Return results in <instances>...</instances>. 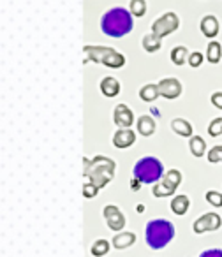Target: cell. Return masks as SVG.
<instances>
[{"instance_id": "1", "label": "cell", "mask_w": 222, "mask_h": 257, "mask_svg": "<svg viewBox=\"0 0 222 257\" xmlns=\"http://www.w3.org/2000/svg\"><path fill=\"white\" fill-rule=\"evenodd\" d=\"M133 15L126 8H113L100 18V30L109 37H126L133 30Z\"/></svg>"}, {"instance_id": "9", "label": "cell", "mask_w": 222, "mask_h": 257, "mask_svg": "<svg viewBox=\"0 0 222 257\" xmlns=\"http://www.w3.org/2000/svg\"><path fill=\"white\" fill-rule=\"evenodd\" d=\"M113 121L119 125V128H131L134 123V114L127 104H119L113 111Z\"/></svg>"}, {"instance_id": "3", "label": "cell", "mask_w": 222, "mask_h": 257, "mask_svg": "<svg viewBox=\"0 0 222 257\" xmlns=\"http://www.w3.org/2000/svg\"><path fill=\"white\" fill-rule=\"evenodd\" d=\"M115 162L111 161L109 157H104V155H95L92 159V164H90V169L85 175V178L88 182H92L97 189H104L107 183L113 180L115 176Z\"/></svg>"}, {"instance_id": "22", "label": "cell", "mask_w": 222, "mask_h": 257, "mask_svg": "<svg viewBox=\"0 0 222 257\" xmlns=\"http://www.w3.org/2000/svg\"><path fill=\"white\" fill-rule=\"evenodd\" d=\"M189 148H190V154L199 159V157H203L204 152H206V143H204V140L201 136H192L189 140Z\"/></svg>"}, {"instance_id": "13", "label": "cell", "mask_w": 222, "mask_h": 257, "mask_svg": "<svg viewBox=\"0 0 222 257\" xmlns=\"http://www.w3.org/2000/svg\"><path fill=\"white\" fill-rule=\"evenodd\" d=\"M136 243V234L129 231H122V232H117L111 239V245L115 246L117 250H124V248H129L131 245Z\"/></svg>"}, {"instance_id": "20", "label": "cell", "mask_w": 222, "mask_h": 257, "mask_svg": "<svg viewBox=\"0 0 222 257\" xmlns=\"http://www.w3.org/2000/svg\"><path fill=\"white\" fill-rule=\"evenodd\" d=\"M104 65H106V67H111V69H120V67L126 65V57H124L120 51H117V50L111 48V51L107 53L106 60H104Z\"/></svg>"}, {"instance_id": "31", "label": "cell", "mask_w": 222, "mask_h": 257, "mask_svg": "<svg viewBox=\"0 0 222 257\" xmlns=\"http://www.w3.org/2000/svg\"><path fill=\"white\" fill-rule=\"evenodd\" d=\"M97 192H99V189H97L92 182H88V180H86V182L83 183V196H85L86 199H92V197H95Z\"/></svg>"}, {"instance_id": "27", "label": "cell", "mask_w": 222, "mask_h": 257, "mask_svg": "<svg viewBox=\"0 0 222 257\" xmlns=\"http://www.w3.org/2000/svg\"><path fill=\"white\" fill-rule=\"evenodd\" d=\"M204 199H206L211 206L222 208V194L218 192V190H208V192L204 194Z\"/></svg>"}, {"instance_id": "6", "label": "cell", "mask_w": 222, "mask_h": 257, "mask_svg": "<svg viewBox=\"0 0 222 257\" xmlns=\"http://www.w3.org/2000/svg\"><path fill=\"white\" fill-rule=\"evenodd\" d=\"M222 225V218L218 213H204L201 215L199 218H196V222L192 224V231L196 234H203V232H211V231H217L218 227Z\"/></svg>"}, {"instance_id": "35", "label": "cell", "mask_w": 222, "mask_h": 257, "mask_svg": "<svg viewBox=\"0 0 222 257\" xmlns=\"http://www.w3.org/2000/svg\"><path fill=\"white\" fill-rule=\"evenodd\" d=\"M141 185H143V183H141L138 178H133V180H131V189H133V190H140V187H141Z\"/></svg>"}, {"instance_id": "2", "label": "cell", "mask_w": 222, "mask_h": 257, "mask_svg": "<svg viewBox=\"0 0 222 257\" xmlns=\"http://www.w3.org/2000/svg\"><path fill=\"white\" fill-rule=\"evenodd\" d=\"M175 225L166 218H154L145 227V239L147 245L154 250H161L173 241L175 238Z\"/></svg>"}, {"instance_id": "10", "label": "cell", "mask_w": 222, "mask_h": 257, "mask_svg": "<svg viewBox=\"0 0 222 257\" xmlns=\"http://www.w3.org/2000/svg\"><path fill=\"white\" fill-rule=\"evenodd\" d=\"M136 143V133H134L133 128H119L113 136V145L120 150L124 148H129Z\"/></svg>"}, {"instance_id": "24", "label": "cell", "mask_w": 222, "mask_h": 257, "mask_svg": "<svg viewBox=\"0 0 222 257\" xmlns=\"http://www.w3.org/2000/svg\"><path fill=\"white\" fill-rule=\"evenodd\" d=\"M222 58V46L220 43H217V41H211L210 44H208V50H206V60L210 62V64H218Z\"/></svg>"}, {"instance_id": "11", "label": "cell", "mask_w": 222, "mask_h": 257, "mask_svg": "<svg viewBox=\"0 0 222 257\" xmlns=\"http://www.w3.org/2000/svg\"><path fill=\"white\" fill-rule=\"evenodd\" d=\"M199 29H201V34H203L204 37L213 39V37H217L218 30H220V23H218V20L215 18L213 15H206L203 20H201Z\"/></svg>"}, {"instance_id": "15", "label": "cell", "mask_w": 222, "mask_h": 257, "mask_svg": "<svg viewBox=\"0 0 222 257\" xmlns=\"http://www.w3.org/2000/svg\"><path fill=\"white\" fill-rule=\"evenodd\" d=\"M161 183L166 187V189H169L173 194H175L176 189L180 187V183H182V173H180L178 169H169V171L164 173Z\"/></svg>"}, {"instance_id": "25", "label": "cell", "mask_w": 222, "mask_h": 257, "mask_svg": "<svg viewBox=\"0 0 222 257\" xmlns=\"http://www.w3.org/2000/svg\"><path fill=\"white\" fill-rule=\"evenodd\" d=\"M111 246L113 245H111L107 239H95V241L92 243V246H90V252H92L93 257H104L109 252Z\"/></svg>"}, {"instance_id": "17", "label": "cell", "mask_w": 222, "mask_h": 257, "mask_svg": "<svg viewBox=\"0 0 222 257\" xmlns=\"http://www.w3.org/2000/svg\"><path fill=\"white\" fill-rule=\"evenodd\" d=\"M169 206H171V211L175 215H180V217H182V215H185L187 211H189V208H190V199L189 197L185 196V194H180V196H175L171 199V204H169Z\"/></svg>"}, {"instance_id": "21", "label": "cell", "mask_w": 222, "mask_h": 257, "mask_svg": "<svg viewBox=\"0 0 222 257\" xmlns=\"http://www.w3.org/2000/svg\"><path fill=\"white\" fill-rule=\"evenodd\" d=\"M140 97H141L143 102H154L157 97H161V93H159V86L154 85V83H148V85L141 86Z\"/></svg>"}, {"instance_id": "19", "label": "cell", "mask_w": 222, "mask_h": 257, "mask_svg": "<svg viewBox=\"0 0 222 257\" xmlns=\"http://www.w3.org/2000/svg\"><path fill=\"white\" fill-rule=\"evenodd\" d=\"M141 44H143V50L147 51V53H157V51L161 50V46H162V39L155 36V34L150 32V34H147V36L143 37Z\"/></svg>"}, {"instance_id": "26", "label": "cell", "mask_w": 222, "mask_h": 257, "mask_svg": "<svg viewBox=\"0 0 222 257\" xmlns=\"http://www.w3.org/2000/svg\"><path fill=\"white\" fill-rule=\"evenodd\" d=\"M129 11L134 18H141L147 13V0H131Z\"/></svg>"}, {"instance_id": "28", "label": "cell", "mask_w": 222, "mask_h": 257, "mask_svg": "<svg viewBox=\"0 0 222 257\" xmlns=\"http://www.w3.org/2000/svg\"><path fill=\"white\" fill-rule=\"evenodd\" d=\"M208 134H210L211 138L220 136L222 134V116L213 118V120L210 121V125H208Z\"/></svg>"}, {"instance_id": "32", "label": "cell", "mask_w": 222, "mask_h": 257, "mask_svg": "<svg viewBox=\"0 0 222 257\" xmlns=\"http://www.w3.org/2000/svg\"><path fill=\"white\" fill-rule=\"evenodd\" d=\"M203 60H204V55L201 53V51H194V53H190L189 55V62L187 64L190 65V67H199L201 64H203Z\"/></svg>"}, {"instance_id": "34", "label": "cell", "mask_w": 222, "mask_h": 257, "mask_svg": "<svg viewBox=\"0 0 222 257\" xmlns=\"http://www.w3.org/2000/svg\"><path fill=\"white\" fill-rule=\"evenodd\" d=\"M211 104L218 109H222V92H213L211 93Z\"/></svg>"}, {"instance_id": "23", "label": "cell", "mask_w": 222, "mask_h": 257, "mask_svg": "<svg viewBox=\"0 0 222 257\" xmlns=\"http://www.w3.org/2000/svg\"><path fill=\"white\" fill-rule=\"evenodd\" d=\"M189 50H187L185 46H176L171 50V62L175 65H178V67H182L183 64H187L189 62Z\"/></svg>"}, {"instance_id": "30", "label": "cell", "mask_w": 222, "mask_h": 257, "mask_svg": "<svg viewBox=\"0 0 222 257\" xmlns=\"http://www.w3.org/2000/svg\"><path fill=\"white\" fill-rule=\"evenodd\" d=\"M152 194H154L155 197H168V196H173V192L169 189H166L164 185H162L161 182H157L154 187H152Z\"/></svg>"}, {"instance_id": "29", "label": "cell", "mask_w": 222, "mask_h": 257, "mask_svg": "<svg viewBox=\"0 0 222 257\" xmlns=\"http://www.w3.org/2000/svg\"><path fill=\"white\" fill-rule=\"evenodd\" d=\"M206 157H208V162H211V164H222V145L211 148L206 154Z\"/></svg>"}, {"instance_id": "5", "label": "cell", "mask_w": 222, "mask_h": 257, "mask_svg": "<svg viewBox=\"0 0 222 257\" xmlns=\"http://www.w3.org/2000/svg\"><path fill=\"white\" fill-rule=\"evenodd\" d=\"M180 29V18L175 13H164L161 18H157L152 25V34H155L157 37H166L169 34L176 32Z\"/></svg>"}, {"instance_id": "14", "label": "cell", "mask_w": 222, "mask_h": 257, "mask_svg": "<svg viewBox=\"0 0 222 257\" xmlns=\"http://www.w3.org/2000/svg\"><path fill=\"white\" fill-rule=\"evenodd\" d=\"M120 83L117 78H113V76H106V78L100 79V92H102V95L106 97H117L120 93Z\"/></svg>"}, {"instance_id": "7", "label": "cell", "mask_w": 222, "mask_h": 257, "mask_svg": "<svg viewBox=\"0 0 222 257\" xmlns=\"http://www.w3.org/2000/svg\"><path fill=\"white\" fill-rule=\"evenodd\" d=\"M102 215H104V218H106V224L111 231L122 232V229L126 227V215L120 211L119 206L107 204V206H104Z\"/></svg>"}, {"instance_id": "33", "label": "cell", "mask_w": 222, "mask_h": 257, "mask_svg": "<svg viewBox=\"0 0 222 257\" xmlns=\"http://www.w3.org/2000/svg\"><path fill=\"white\" fill-rule=\"evenodd\" d=\"M199 257H222V248H208L201 252Z\"/></svg>"}, {"instance_id": "4", "label": "cell", "mask_w": 222, "mask_h": 257, "mask_svg": "<svg viewBox=\"0 0 222 257\" xmlns=\"http://www.w3.org/2000/svg\"><path fill=\"white\" fill-rule=\"evenodd\" d=\"M133 175L143 185H147V183H154L155 185L164 176V166L157 157H143L134 164Z\"/></svg>"}, {"instance_id": "8", "label": "cell", "mask_w": 222, "mask_h": 257, "mask_svg": "<svg viewBox=\"0 0 222 257\" xmlns=\"http://www.w3.org/2000/svg\"><path fill=\"white\" fill-rule=\"evenodd\" d=\"M159 86V93H161V97H164V99H178L180 95H182V83H180V79L176 78H164L161 79V81L157 83Z\"/></svg>"}, {"instance_id": "12", "label": "cell", "mask_w": 222, "mask_h": 257, "mask_svg": "<svg viewBox=\"0 0 222 257\" xmlns=\"http://www.w3.org/2000/svg\"><path fill=\"white\" fill-rule=\"evenodd\" d=\"M83 51H85V55H86L85 62L92 60V62H95V64H104V60H106L111 48L109 46H85Z\"/></svg>"}, {"instance_id": "16", "label": "cell", "mask_w": 222, "mask_h": 257, "mask_svg": "<svg viewBox=\"0 0 222 257\" xmlns=\"http://www.w3.org/2000/svg\"><path fill=\"white\" fill-rule=\"evenodd\" d=\"M171 131L183 138H192V133H194L190 121H187L185 118H175V120L171 121Z\"/></svg>"}, {"instance_id": "18", "label": "cell", "mask_w": 222, "mask_h": 257, "mask_svg": "<svg viewBox=\"0 0 222 257\" xmlns=\"http://www.w3.org/2000/svg\"><path fill=\"white\" fill-rule=\"evenodd\" d=\"M136 127H138V133H140L141 136L148 138L155 133V120L150 116V114H143V116L138 118Z\"/></svg>"}]
</instances>
